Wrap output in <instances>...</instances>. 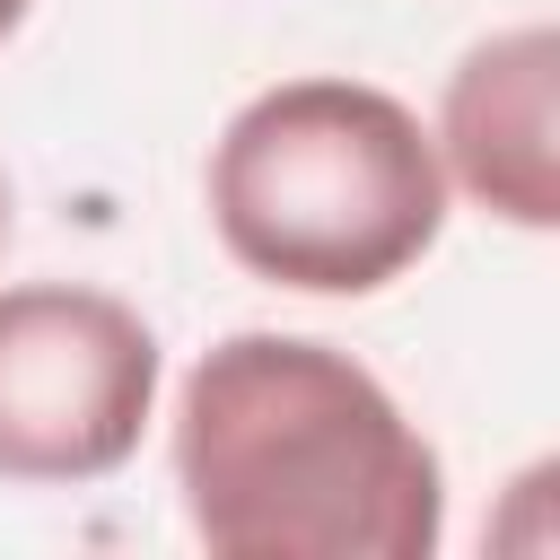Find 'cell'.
<instances>
[{
	"label": "cell",
	"mask_w": 560,
	"mask_h": 560,
	"mask_svg": "<svg viewBox=\"0 0 560 560\" xmlns=\"http://www.w3.org/2000/svg\"><path fill=\"white\" fill-rule=\"evenodd\" d=\"M175 499L219 560H429L446 472L411 411L332 341L228 332L175 394Z\"/></svg>",
	"instance_id": "cell-1"
},
{
	"label": "cell",
	"mask_w": 560,
	"mask_h": 560,
	"mask_svg": "<svg viewBox=\"0 0 560 560\" xmlns=\"http://www.w3.org/2000/svg\"><path fill=\"white\" fill-rule=\"evenodd\" d=\"M219 245L298 298H376L446 228V166L420 114L368 79H280L210 149Z\"/></svg>",
	"instance_id": "cell-2"
},
{
	"label": "cell",
	"mask_w": 560,
	"mask_h": 560,
	"mask_svg": "<svg viewBox=\"0 0 560 560\" xmlns=\"http://www.w3.org/2000/svg\"><path fill=\"white\" fill-rule=\"evenodd\" d=\"M158 411V332L114 289H0V481L79 490L140 455Z\"/></svg>",
	"instance_id": "cell-3"
},
{
	"label": "cell",
	"mask_w": 560,
	"mask_h": 560,
	"mask_svg": "<svg viewBox=\"0 0 560 560\" xmlns=\"http://www.w3.org/2000/svg\"><path fill=\"white\" fill-rule=\"evenodd\" d=\"M551 88H560V35L508 26L481 35L438 105V166L464 201H481L508 228H560V140H551Z\"/></svg>",
	"instance_id": "cell-4"
},
{
	"label": "cell",
	"mask_w": 560,
	"mask_h": 560,
	"mask_svg": "<svg viewBox=\"0 0 560 560\" xmlns=\"http://www.w3.org/2000/svg\"><path fill=\"white\" fill-rule=\"evenodd\" d=\"M26 9H35V0H0V44H9L18 26H26Z\"/></svg>",
	"instance_id": "cell-5"
},
{
	"label": "cell",
	"mask_w": 560,
	"mask_h": 560,
	"mask_svg": "<svg viewBox=\"0 0 560 560\" xmlns=\"http://www.w3.org/2000/svg\"><path fill=\"white\" fill-rule=\"evenodd\" d=\"M0 245H9V175H0Z\"/></svg>",
	"instance_id": "cell-6"
}]
</instances>
